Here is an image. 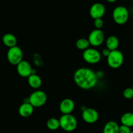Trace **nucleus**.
Instances as JSON below:
<instances>
[{"instance_id": "obj_15", "label": "nucleus", "mask_w": 133, "mask_h": 133, "mask_svg": "<svg viewBox=\"0 0 133 133\" xmlns=\"http://www.w3.org/2000/svg\"><path fill=\"white\" fill-rule=\"evenodd\" d=\"M119 45V40L118 38L113 35H111L106 40V48L110 51L117 50Z\"/></svg>"}, {"instance_id": "obj_21", "label": "nucleus", "mask_w": 133, "mask_h": 133, "mask_svg": "<svg viewBox=\"0 0 133 133\" xmlns=\"http://www.w3.org/2000/svg\"><path fill=\"white\" fill-rule=\"evenodd\" d=\"M123 96L126 99H131L133 98V89L131 88H126L123 92Z\"/></svg>"}, {"instance_id": "obj_2", "label": "nucleus", "mask_w": 133, "mask_h": 133, "mask_svg": "<svg viewBox=\"0 0 133 133\" xmlns=\"http://www.w3.org/2000/svg\"><path fill=\"white\" fill-rule=\"evenodd\" d=\"M60 127L66 132H72L78 126L77 119L72 114H63L59 119Z\"/></svg>"}, {"instance_id": "obj_4", "label": "nucleus", "mask_w": 133, "mask_h": 133, "mask_svg": "<svg viewBox=\"0 0 133 133\" xmlns=\"http://www.w3.org/2000/svg\"><path fill=\"white\" fill-rule=\"evenodd\" d=\"M48 97L47 95L44 91L40 90H35L30 94L29 97V103L34 108L41 107L46 103Z\"/></svg>"}, {"instance_id": "obj_7", "label": "nucleus", "mask_w": 133, "mask_h": 133, "mask_svg": "<svg viewBox=\"0 0 133 133\" xmlns=\"http://www.w3.org/2000/svg\"><path fill=\"white\" fill-rule=\"evenodd\" d=\"M7 58L9 63L13 65H17L23 61V52L21 48L18 46H14L9 48Z\"/></svg>"}, {"instance_id": "obj_19", "label": "nucleus", "mask_w": 133, "mask_h": 133, "mask_svg": "<svg viewBox=\"0 0 133 133\" xmlns=\"http://www.w3.org/2000/svg\"><path fill=\"white\" fill-rule=\"evenodd\" d=\"M90 45H91L89 42V40L87 39L84 38L78 39L76 42V47L77 48V49L83 51L90 48Z\"/></svg>"}, {"instance_id": "obj_29", "label": "nucleus", "mask_w": 133, "mask_h": 133, "mask_svg": "<svg viewBox=\"0 0 133 133\" xmlns=\"http://www.w3.org/2000/svg\"><path fill=\"white\" fill-rule=\"evenodd\" d=\"M132 18H133V14H132Z\"/></svg>"}, {"instance_id": "obj_12", "label": "nucleus", "mask_w": 133, "mask_h": 133, "mask_svg": "<svg viewBox=\"0 0 133 133\" xmlns=\"http://www.w3.org/2000/svg\"><path fill=\"white\" fill-rule=\"evenodd\" d=\"M75 108V103L74 101L70 98H65L61 101L59 104L60 112L63 114H71L74 110Z\"/></svg>"}, {"instance_id": "obj_26", "label": "nucleus", "mask_w": 133, "mask_h": 133, "mask_svg": "<svg viewBox=\"0 0 133 133\" xmlns=\"http://www.w3.org/2000/svg\"><path fill=\"white\" fill-rule=\"evenodd\" d=\"M123 1H128V0H123Z\"/></svg>"}, {"instance_id": "obj_16", "label": "nucleus", "mask_w": 133, "mask_h": 133, "mask_svg": "<svg viewBox=\"0 0 133 133\" xmlns=\"http://www.w3.org/2000/svg\"><path fill=\"white\" fill-rule=\"evenodd\" d=\"M2 42L5 46L10 48L16 46L17 38L13 34L7 33L3 36Z\"/></svg>"}, {"instance_id": "obj_18", "label": "nucleus", "mask_w": 133, "mask_h": 133, "mask_svg": "<svg viewBox=\"0 0 133 133\" xmlns=\"http://www.w3.org/2000/svg\"><path fill=\"white\" fill-rule=\"evenodd\" d=\"M121 125L127 126L129 127H133V113L125 112L121 116L120 119Z\"/></svg>"}, {"instance_id": "obj_6", "label": "nucleus", "mask_w": 133, "mask_h": 133, "mask_svg": "<svg viewBox=\"0 0 133 133\" xmlns=\"http://www.w3.org/2000/svg\"><path fill=\"white\" fill-rule=\"evenodd\" d=\"M82 57L86 62L89 64H96L99 63L102 58L101 53L93 48H89L83 51Z\"/></svg>"}, {"instance_id": "obj_25", "label": "nucleus", "mask_w": 133, "mask_h": 133, "mask_svg": "<svg viewBox=\"0 0 133 133\" xmlns=\"http://www.w3.org/2000/svg\"><path fill=\"white\" fill-rule=\"evenodd\" d=\"M117 0H106V1H108V3H115Z\"/></svg>"}, {"instance_id": "obj_10", "label": "nucleus", "mask_w": 133, "mask_h": 133, "mask_svg": "<svg viewBox=\"0 0 133 133\" xmlns=\"http://www.w3.org/2000/svg\"><path fill=\"white\" fill-rule=\"evenodd\" d=\"M105 6L100 3H95L93 4L89 9V15L93 19L102 18L105 14Z\"/></svg>"}, {"instance_id": "obj_22", "label": "nucleus", "mask_w": 133, "mask_h": 133, "mask_svg": "<svg viewBox=\"0 0 133 133\" xmlns=\"http://www.w3.org/2000/svg\"><path fill=\"white\" fill-rule=\"evenodd\" d=\"M104 25V22L102 18L94 19V26L96 29H101L102 27Z\"/></svg>"}, {"instance_id": "obj_28", "label": "nucleus", "mask_w": 133, "mask_h": 133, "mask_svg": "<svg viewBox=\"0 0 133 133\" xmlns=\"http://www.w3.org/2000/svg\"><path fill=\"white\" fill-rule=\"evenodd\" d=\"M131 133H133V131H132V132H131Z\"/></svg>"}, {"instance_id": "obj_14", "label": "nucleus", "mask_w": 133, "mask_h": 133, "mask_svg": "<svg viewBox=\"0 0 133 133\" xmlns=\"http://www.w3.org/2000/svg\"><path fill=\"white\" fill-rule=\"evenodd\" d=\"M27 83L31 88L38 90L42 85V79L37 74H31L27 77Z\"/></svg>"}, {"instance_id": "obj_24", "label": "nucleus", "mask_w": 133, "mask_h": 133, "mask_svg": "<svg viewBox=\"0 0 133 133\" xmlns=\"http://www.w3.org/2000/svg\"><path fill=\"white\" fill-rule=\"evenodd\" d=\"M100 53H101V55L104 56V57H106L107 58V57H108V55H110V51L106 48H104V49H102V52Z\"/></svg>"}, {"instance_id": "obj_9", "label": "nucleus", "mask_w": 133, "mask_h": 133, "mask_svg": "<svg viewBox=\"0 0 133 133\" xmlns=\"http://www.w3.org/2000/svg\"><path fill=\"white\" fill-rule=\"evenodd\" d=\"M82 117L86 123L93 124L96 123L99 118V112L93 108H86L82 111Z\"/></svg>"}, {"instance_id": "obj_20", "label": "nucleus", "mask_w": 133, "mask_h": 133, "mask_svg": "<svg viewBox=\"0 0 133 133\" xmlns=\"http://www.w3.org/2000/svg\"><path fill=\"white\" fill-rule=\"evenodd\" d=\"M46 127L51 131H56L60 127L59 120L55 118H50L46 122Z\"/></svg>"}, {"instance_id": "obj_27", "label": "nucleus", "mask_w": 133, "mask_h": 133, "mask_svg": "<svg viewBox=\"0 0 133 133\" xmlns=\"http://www.w3.org/2000/svg\"><path fill=\"white\" fill-rule=\"evenodd\" d=\"M132 89H133V85H132Z\"/></svg>"}, {"instance_id": "obj_11", "label": "nucleus", "mask_w": 133, "mask_h": 133, "mask_svg": "<svg viewBox=\"0 0 133 133\" xmlns=\"http://www.w3.org/2000/svg\"><path fill=\"white\" fill-rule=\"evenodd\" d=\"M16 70L18 75L22 77H28L31 74H34L31 64L26 61H22L16 66Z\"/></svg>"}, {"instance_id": "obj_5", "label": "nucleus", "mask_w": 133, "mask_h": 133, "mask_svg": "<svg viewBox=\"0 0 133 133\" xmlns=\"http://www.w3.org/2000/svg\"><path fill=\"white\" fill-rule=\"evenodd\" d=\"M123 62V54L121 51L118 49L110 51V53L107 57L108 65L112 69H118L122 66Z\"/></svg>"}, {"instance_id": "obj_8", "label": "nucleus", "mask_w": 133, "mask_h": 133, "mask_svg": "<svg viewBox=\"0 0 133 133\" xmlns=\"http://www.w3.org/2000/svg\"><path fill=\"white\" fill-rule=\"evenodd\" d=\"M89 42L90 45L93 47L101 45L105 40V35L101 29H95L91 31L88 36Z\"/></svg>"}, {"instance_id": "obj_3", "label": "nucleus", "mask_w": 133, "mask_h": 133, "mask_svg": "<svg viewBox=\"0 0 133 133\" xmlns=\"http://www.w3.org/2000/svg\"><path fill=\"white\" fill-rule=\"evenodd\" d=\"M112 18L117 25L125 24L129 18V10L124 6H116L112 12Z\"/></svg>"}, {"instance_id": "obj_13", "label": "nucleus", "mask_w": 133, "mask_h": 133, "mask_svg": "<svg viewBox=\"0 0 133 133\" xmlns=\"http://www.w3.org/2000/svg\"><path fill=\"white\" fill-rule=\"evenodd\" d=\"M34 112V107L30 103H22L18 108V114L23 118L31 116Z\"/></svg>"}, {"instance_id": "obj_1", "label": "nucleus", "mask_w": 133, "mask_h": 133, "mask_svg": "<svg viewBox=\"0 0 133 133\" xmlns=\"http://www.w3.org/2000/svg\"><path fill=\"white\" fill-rule=\"evenodd\" d=\"M75 84L83 90L93 88L98 83V75L88 68L82 67L77 69L73 76Z\"/></svg>"}, {"instance_id": "obj_23", "label": "nucleus", "mask_w": 133, "mask_h": 133, "mask_svg": "<svg viewBox=\"0 0 133 133\" xmlns=\"http://www.w3.org/2000/svg\"><path fill=\"white\" fill-rule=\"evenodd\" d=\"M132 131L130 129V127H127V126L121 125L119 126V133H131Z\"/></svg>"}, {"instance_id": "obj_17", "label": "nucleus", "mask_w": 133, "mask_h": 133, "mask_svg": "<svg viewBox=\"0 0 133 133\" xmlns=\"http://www.w3.org/2000/svg\"><path fill=\"white\" fill-rule=\"evenodd\" d=\"M119 125L114 121H110L105 124L103 128V133H119Z\"/></svg>"}]
</instances>
